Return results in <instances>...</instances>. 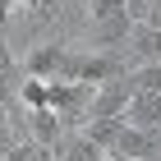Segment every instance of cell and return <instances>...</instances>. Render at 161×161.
<instances>
[{
  "mask_svg": "<svg viewBox=\"0 0 161 161\" xmlns=\"http://www.w3.org/2000/svg\"><path fill=\"white\" fill-rule=\"evenodd\" d=\"M152 5H157V0H124V9H129L134 23H147V19H152Z\"/></svg>",
  "mask_w": 161,
  "mask_h": 161,
  "instance_id": "cell-10",
  "label": "cell"
},
{
  "mask_svg": "<svg viewBox=\"0 0 161 161\" xmlns=\"http://www.w3.org/2000/svg\"><path fill=\"white\" fill-rule=\"evenodd\" d=\"M19 106L23 111H32V106H51V78H37V74H28L23 83H19Z\"/></svg>",
  "mask_w": 161,
  "mask_h": 161,
  "instance_id": "cell-7",
  "label": "cell"
},
{
  "mask_svg": "<svg viewBox=\"0 0 161 161\" xmlns=\"http://www.w3.org/2000/svg\"><path fill=\"white\" fill-rule=\"evenodd\" d=\"M87 9H92V23H106V19L124 14V0H87Z\"/></svg>",
  "mask_w": 161,
  "mask_h": 161,
  "instance_id": "cell-9",
  "label": "cell"
},
{
  "mask_svg": "<svg viewBox=\"0 0 161 161\" xmlns=\"http://www.w3.org/2000/svg\"><path fill=\"white\" fill-rule=\"evenodd\" d=\"M129 60L138 64H161V28L157 23H134L129 32Z\"/></svg>",
  "mask_w": 161,
  "mask_h": 161,
  "instance_id": "cell-4",
  "label": "cell"
},
{
  "mask_svg": "<svg viewBox=\"0 0 161 161\" xmlns=\"http://www.w3.org/2000/svg\"><path fill=\"white\" fill-rule=\"evenodd\" d=\"M124 115H129V124H138V129H147V134H157V138H161V92L138 87Z\"/></svg>",
  "mask_w": 161,
  "mask_h": 161,
  "instance_id": "cell-5",
  "label": "cell"
},
{
  "mask_svg": "<svg viewBox=\"0 0 161 161\" xmlns=\"http://www.w3.org/2000/svg\"><path fill=\"white\" fill-rule=\"evenodd\" d=\"M106 157H111V152L101 147V143H92L87 129L83 134H69L60 147H55V161H106Z\"/></svg>",
  "mask_w": 161,
  "mask_h": 161,
  "instance_id": "cell-6",
  "label": "cell"
},
{
  "mask_svg": "<svg viewBox=\"0 0 161 161\" xmlns=\"http://www.w3.org/2000/svg\"><path fill=\"white\" fill-rule=\"evenodd\" d=\"M134 92H138L134 69L106 78V83L97 87V97H92V115H124V111H129V101H134ZM92 115H87V120H92Z\"/></svg>",
  "mask_w": 161,
  "mask_h": 161,
  "instance_id": "cell-2",
  "label": "cell"
},
{
  "mask_svg": "<svg viewBox=\"0 0 161 161\" xmlns=\"http://www.w3.org/2000/svg\"><path fill=\"white\" fill-rule=\"evenodd\" d=\"M5 161H51V147H42L37 138H28V143H5Z\"/></svg>",
  "mask_w": 161,
  "mask_h": 161,
  "instance_id": "cell-8",
  "label": "cell"
},
{
  "mask_svg": "<svg viewBox=\"0 0 161 161\" xmlns=\"http://www.w3.org/2000/svg\"><path fill=\"white\" fill-rule=\"evenodd\" d=\"M60 5H64V0H37V14H46V19H55V14H60Z\"/></svg>",
  "mask_w": 161,
  "mask_h": 161,
  "instance_id": "cell-11",
  "label": "cell"
},
{
  "mask_svg": "<svg viewBox=\"0 0 161 161\" xmlns=\"http://www.w3.org/2000/svg\"><path fill=\"white\" fill-rule=\"evenodd\" d=\"M106 161H138V157H124V152H111Z\"/></svg>",
  "mask_w": 161,
  "mask_h": 161,
  "instance_id": "cell-12",
  "label": "cell"
},
{
  "mask_svg": "<svg viewBox=\"0 0 161 161\" xmlns=\"http://www.w3.org/2000/svg\"><path fill=\"white\" fill-rule=\"evenodd\" d=\"M23 69L37 74V78H69L74 74V51L64 46V42H37V46L28 51Z\"/></svg>",
  "mask_w": 161,
  "mask_h": 161,
  "instance_id": "cell-1",
  "label": "cell"
},
{
  "mask_svg": "<svg viewBox=\"0 0 161 161\" xmlns=\"http://www.w3.org/2000/svg\"><path fill=\"white\" fill-rule=\"evenodd\" d=\"M115 74H124V55H115L111 46L106 51H87V55H74V74L69 78H78V83H106V78H115Z\"/></svg>",
  "mask_w": 161,
  "mask_h": 161,
  "instance_id": "cell-3",
  "label": "cell"
}]
</instances>
